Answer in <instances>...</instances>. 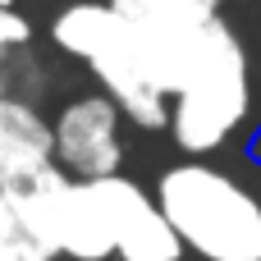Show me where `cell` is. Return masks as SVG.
I'll return each mask as SVG.
<instances>
[{"label":"cell","instance_id":"obj_2","mask_svg":"<svg viewBox=\"0 0 261 261\" xmlns=\"http://www.w3.org/2000/svg\"><path fill=\"white\" fill-rule=\"evenodd\" d=\"M252 60L239 32L216 14L202 28V41L193 50V64L184 83L174 87L170 110V138L184 156H216L248 119H252Z\"/></svg>","mask_w":261,"mask_h":261},{"label":"cell","instance_id":"obj_11","mask_svg":"<svg viewBox=\"0 0 261 261\" xmlns=\"http://www.w3.org/2000/svg\"><path fill=\"white\" fill-rule=\"evenodd\" d=\"M23 46H32V23H28L14 5L0 0V60H9V55L23 50Z\"/></svg>","mask_w":261,"mask_h":261},{"label":"cell","instance_id":"obj_9","mask_svg":"<svg viewBox=\"0 0 261 261\" xmlns=\"http://www.w3.org/2000/svg\"><path fill=\"white\" fill-rule=\"evenodd\" d=\"M60 248L46 229V220L18 202L9 188H0V261H55Z\"/></svg>","mask_w":261,"mask_h":261},{"label":"cell","instance_id":"obj_10","mask_svg":"<svg viewBox=\"0 0 261 261\" xmlns=\"http://www.w3.org/2000/svg\"><path fill=\"white\" fill-rule=\"evenodd\" d=\"M46 87V69L37 64V55L23 46L14 50L9 60H0V92L5 96H23V101H37Z\"/></svg>","mask_w":261,"mask_h":261},{"label":"cell","instance_id":"obj_3","mask_svg":"<svg viewBox=\"0 0 261 261\" xmlns=\"http://www.w3.org/2000/svg\"><path fill=\"white\" fill-rule=\"evenodd\" d=\"M115 9H119V5H115ZM87 69H92V78L101 83V92L124 110L128 124H138V128H147V133L170 128L174 96H170V87L161 83L151 55L142 50V37H138V28L124 18V9H119L115 32H110V37L101 41V50L87 60Z\"/></svg>","mask_w":261,"mask_h":261},{"label":"cell","instance_id":"obj_7","mask_svg":"<svg viewBox=\"0 0 261 261\" xmlns=\"http://www.w3.org/2000/svg\"><path fill=\"white\" fill-rule=\"evenodd\" d=\"M55 161V128L37 101L0 92V184H14Z\"/></svg>","mask_w":261,"mask_h":261},{"label":"cell","instance_id":"obj_5","mask_svg":"<svg viewBox=\"0 0 261 261\" xmlns=\"http://www.w3.org/2000/svg\"><path fill=\"white\" fill-rule=\"evenodd\" d=\"M96 193H101V202L110 211L115 257L119 261H184L188 257V248H184L179 229L170 225L165 206L138 179L106 174V179H96Z\"/></svg>","mask_w":261,"mask_h":261},{"label":"cell","instance_id":"obj_8","mask_svg":"<svg viewBox=\"0 0 261 261\" xmlns=\"http://www.w3.org/2000/svg\"><path fill=\"white\" fill-rule=\"evenodd\" d=\"M115 23H119L115 0H69L50 18V46L87 64L101 50V41L115 32Z\"/></svg>","mask_w":261,"mask_h":261},{"label":"cell","instance_id":"obj_1","mask_svg":"<svg viewBox=\"0 0 261 261\" xmlns=\"http://www.w3.org/2000/svg\"><path fill=\"white\" fill-rule=\"evenodd\" d=\"M156 202L193 261H261V188L202 156L156 174Z\"/></svg>","mask_w":261,"mask_h":261},{"label":"cell","instance_id":"obj_4","mask_svg":"<svg viewBox=\"0 0 261 261\" xmlns=\"http://www.w3.org/2000/svg\"><path fill=\"white\" fill-rule=\"evenodd\" d=\"M55 161L73 179H106L124 170V110L106 92L69 96L55 115Z\"/></svg>","mask_w":261,"mask_h":261},{"label":"cell","instance_id":"obj_6","mask_svg":"<svg viewBox=\"0 0 261 261\" xmlns=\"http://www.w3.org/2000/svg\"><path fill=\"white\" fill-rule=\"evenodd\" d=\"M55 248L69 261H110L115 225L96 193V179H73L55 202Z\"/></svg>","mask_w":261,"mask_h":261}]
</instances>
